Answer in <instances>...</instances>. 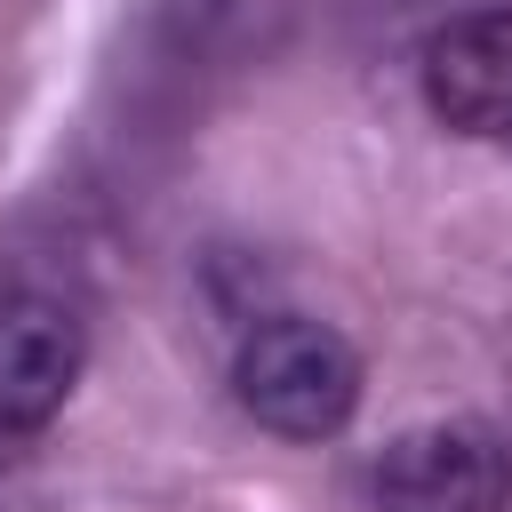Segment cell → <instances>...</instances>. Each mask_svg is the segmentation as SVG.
Returning a JSON list of instances; mask_svg holds the SVG:
<instances>
[{"mask_svg": "<svg viewBox=\"0 0 512 512\" xmlns=\"http://www.w3.org/2000/svg\"><path fill=\"white\" fill-rule=\"evenodd\" d=\"M512 456L488 424H416L376 456V504L384 512H504Z\"/></svg>", "mask_w": 512, "mask_h": 512, "instance_id": "7a4b0ae2", "label": "cell"}, {"mask_svg": "<svg viewBox=\"0 0 512 512\" xmlns=\"http://www.w3.org/2000/svg\"><path fill=\"white\" fill-rule=\"evenodd\" d=\"M232 392H240V408L264 432H280V440H328L360 408V352L344 344V328H328L312 312H272V320H256L240 336Z\"/></svg>", "mask_w": 512, "mask_h": 512, "instance_id": "6da1fadb", "label": "cell"}, {"mask_svg": "<svg viewBox=\"0 0 512 512\" xmlns=\"http://www.w3.org/2000/svg\"><path fill=\"white\" fill-rule=\"evenodd\" d=\"M88 336L64 296L48 288H0V432L48 424L80 384Z\"/></svg>", "mask_w": 512, "mask_h": 512, "instance_id": "3957f363", "label": "cell"}, {"mask_svg": "<svg viewBox=\"0 0 512 512\" xmlns=\"http://www.w3.org/2000/svg\"><path fill=\"white\" fill-rule=\"evenodd\" d=\"M424 104L456 136H512V8H464L424 40Z\"/></svg>", "mask_w": 512, "mask_h": 512, "instance_id": "277c9868", "label": "cell"}]
</instances>
